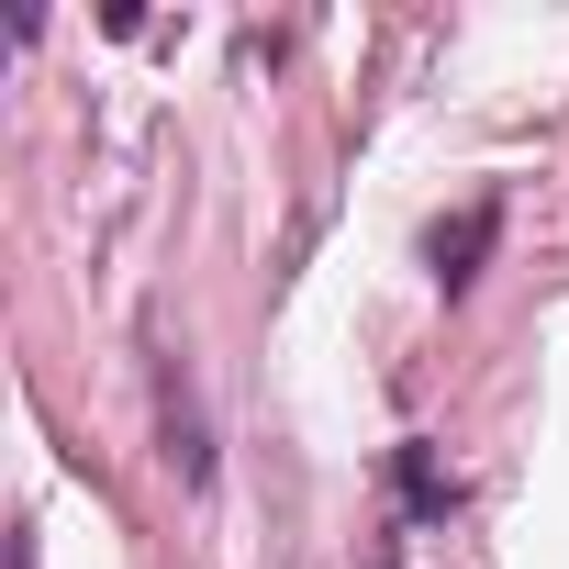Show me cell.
<instances>
[{"label": "cell", "instance_id": "cell-2", "mask_svg": "<svg viewBox=\"0 0 569 569\" xmlns=\"http://www.w3.org/2000/svg\"><path fill=\"white\" fill-rule=\"evenodd\" d=\"M391 491H402V513H413V525H447V513L469 502V491H458V469H447L425 436H413V447H391Z\"/></svg>", "mask_w": 569, "mask_h": 569}, {"label": "cell", "instance_id": "cell-3", "mask_svg": "<svg viewBox=\"0 0 569 569\" xmlns=\"http://www.w3.org/2000/svg\"><path fill=\"white\" fill-rule=\"evenodd\" d=\"M157 413H168V469L179 480H212V447H201V413H190V380L179 369H168V402Z\"/></svg>", "mask_w": 569, "mask_h": 569}, {"label": "cell", "instance_id": "cell-1", "mask_svg": "<svg viewBox=\"0 0 569 569\" xmlns=\"http://www.w3.org/2000/svg\"><path fill=\"white\" fill-rule=\"evenodd\" d=\"M491 234H502V212H491V201H469L458 223H436V234H425L436 291H469V279H480V257H491Z\"/></svg>", "mask_w": 569, "mask_h": 569}]
</instances>
